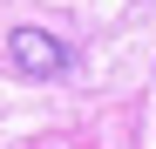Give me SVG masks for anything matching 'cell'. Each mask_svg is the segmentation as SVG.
<instances>
[{
	"label": "cell",
	"mask_w": 156,
	"mask_h": 149,
	"mask_svg": "<svg viewBox=\"0 0 156 149\" xmlns=\"http://www.w3.org/2000/svg\"><path fill=\"white\" fill-rule=\"evenodd\" d=\"M7 61H14L20 74H34V81H48V74L68 68V41H55L48 27H14V34H7Z\"/></svg>",
	"instance_id": "6da1fadb"
}]
</instances>
